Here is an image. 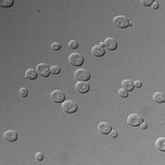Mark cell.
I'll use <instances>...</instances> for the list:
<instances>
[{"mask_svg":"<svg viewBox=\"0 0 165 165\" xmlns=\"http://www.w3.org/2000/svg\"><path fill=\"white\" fill-rule=\"evenodd\" d=\"M134 85H135V87H137V88H141V87L142 86V83H141V81H136V82L134 83Z\"/></svg>","mask_w":165,"mask_h":165,"instance_id":"484cf974","label":"cell"},{"mask_svg":"<svg viewBox=\"0 0 165 165\" xmlns=\"http://www.w3.org/2000/svg\"><path fill=\"white\" fill-rule=\"evenodd\" d=\"M38 72L35 69H28L25 73V78L28 80H35L38 77Z\"/></svg>","mask_w":165,"mask_h":165,"instance_id":"5bb4252c","label":"cell"},{"mask_svg":"<svg viewBox=\"0 0 165 165\" xmlns=\"http://www.w3.org/2000/svg\"><path fill=\"white\" fill-rule=\"evenodd\" d=\"M134 87H135L134 82L131 81V80H124V81L122 82V88L125 89V90L128 91V92L133 91V90H134Z\"/></svg>","mask_w":165,"mask_h":165,"instance_id":"4fadbf2b","label":"cell"},{"mask_svg":"<svg viewBox=\"0 0 165 165\" xmlns=\"http://www.w3.org/2000/svg\"><path fill=\"white\" fill-rule=\"evenodd\" d=\"M153 100L154 102L158 103V104H163L165 102V96L164 94L157 92L153 94Z\"/></svg>","mask_w":165,"mask_h":165,"instance_id":"9a60e30c","label":"cell"},{"mask_svg":"<svg viewBox=\"0 0 165 165\" xmlns=\"http://www.w3.org/2000/svg\"><path fill=\"white\" fill-rule=\"evenodd\" d=\"M141 4H142L143 6H152V5L153 4L154 0H141Z\"/></svg>","mask_w":165,"mask_h":165,"instance_id":"603a6c76","label":"cell"},{"mask_svg":"<svg viewBox=\"0 0 165 165\" xmlns=\"http://www.w3.org/2000/svg\"><path fill=\"white\" fill-rule=\"evenodd\" d=\"M105 45H106V48L109 51H115L118 48V42L113 38H107L105 40Z\"/></svg>","mask_w":165,"mask_h":165,"instance_id":"8fae6325","label":"cell"},{"mask_svg":"<svg viewBox=\"0 0 165 165\" xmlns=\"http://www.w3.org/2000/svg\"><path fill=\"white\" fill-rule=\"evenodd\" d=\"M69 62L72 66H74V67H79V66H82L83 63L84 62V56L81 54V53H78V52H73V53H71L69 55Z\"/></svg>","mask_w":165,"mask_h":165,"instance_id":"6da1fadb","label":"cell"},{"mask_svg":"<svg viewBox=\"0 0 165 165\" xmlns=\"http://www.w3.org/2000/svg\"><path fill=\"white\" fill-rule=\"evenodd\" d=\"M118 96L119 97H122V98H127L129 96V92L126 91L125 89H119L118 90Z\"/></svg>","mask_w":165,"mask_h":165,"instance_id":"ac0fdd59","label":"cell"},{"mask_svg":"<svg viewBox=\"0 0 165 165\" xmlns=\"http://www.w3.org/2000/svg\"><path fill=\"white\" fill-rule=\"evenodd\" d=\"M51 99L57 104L63 103L65 101V94L61 90H55L51 94Z\"/></svg>","mask_w":165,"mask_h":165,"instance_id":"8992f818","label":"cell"},{"mask_svg":"<svg viewBox=\"0 0 165 165\" xmlns=\"http://www.w3.org/2000/svg\"><path fill=\"white\" fill-rule=\"evenodd\" d=\"M69 47L72 50H75V49H77L79 47V43L76 40H70L69 41Z\"/></svg>","mask_w":165,"mask_h":165,"instance_id":"d6986e66","label":"cell"},{"mask_svg":"<svg viewBox=\"0 0 165 165\" xmlns=\"http://www.w3.org/2000/svg\"><path fill=\"white\" fill-rule=\"evenodd\" d=\"M28 90L26 89V88H21L20 90H19V95H20V96L21 97H23V98H25V97H27L28 96Z\"/></svg>","mask_w":165,"mask_h":165,"instance_id":"7402d4cb","label":"cell"},{"mask_svg":"<svg viewBox=\"0 0 165 165\" xmlns=\"http://www.w3.org/2000/svg\"><path fill=\"white\" fill-rule=\"evenodd\" d=\"M35 159L38 161V162H42L43 159H44V156L41 152H37L36 155H35Z\"/></svg>","mask_w":165,"mask_h":165,"instance_id":"cb8c5ba5","label":"cell"},{"mask_svg":"<svg viewBox=\"0 0 165 165\" xmlns=\"http://www.w3.org/2000/svg\"><path fill=\"white\" fill-rule=\"evenodd\" d=\"M61 73V68L59 66H52L51 67V73L52 74H59Z\"/></svg>","mask_w":165,"mask_h":165,"instance_id":"44dd1931","label":"cell"},{"mask_svg":"<svg viewBox=\"0 0 165 165\" xmlns=\"http://www.w3.org/2000/svg\"><path fill=\"white\" fill-rule=\"evenodd\" d=\"M155 146L156 148L160 151V152H165V138H159L157 141H156V143H155Z\"/></svg>","mask_w":165,"mask_h":165,"instance_id":"2e32d148","label":"cell"},{"mask_svg":"<svg viewBox=\"0 0 165 165\" xmlns=\"http://www.w3.org/2000/svg\"><path fill=\"white\" fill-rule=\"evenodd\" d=\"M112 130V127L107 122H100L98 124V131L102 135H109Z\"/></svg>","mask_w":165,"mask_h":165,"instance_id":"9c48e42d","label":"cell"},{"mask_svg":"<svg viewBox=\"0 0 165 165\" xmlns=\"http://www.w3.org/2000/svg\"><path fill=\"white\" fill-rule=\"evenodd\" d=\"M92 53L95 57H102L105 55V48H102L100 45H96L92 48Z\"/></svg>","mask_w":165,"mask_h":165,"instance_id":"7c38bea8","label":"cell"},{"mask_svg":"<svg viewBox=\"0 0 165 165\" xmlns=\"http://www.w3.org/2000/svg\"><path fill=\"white\" fill-rule=\"evenodd\" d=\"M99 45H100V46H101L102 48H105V47H106V45H105V42H101V43H100Z\"/></svg>","mask_w":165,"mask_h":165,"instance_id":"f1b7e54d","label":"cell"},{"mask_svg":"<svg viewBox=\"0 0 165 165\" xmlns=\"http://www.w3.org/2000/svg\"><path fill=\"white\" fill-rule=\"evenodd\" d=\"M61 49H62V44H61V43H59V42H53V43L51 44V50H52V51H60Z\"/></svg>","mask_w":165,"mask_h":165,"instance_id":"ffe728a7","label":"cell"},{"mask_svg":"<svg viewBox=\"0 0 165 165\" xmlns=\"http://www.w3.org/2000/svg\"><path fill=\"white\" fill-rule=\"evenodd\" d=\"M13 4H14V0H5V1H1L0 6L1 7H10L13 6Z\"/></svg>","mask_w":165,"mask_h":165,"instance_id":"e0dca14e","label":"cell"},{"mask_svg":"<svg viewBox=\"0 0 165 165\" xmlns=\"http://www.w3.org/2000/svg\"><path fill=\"white\" fill-rule=\"evenodd\" d=\"M109 136H110V138L111 139H116L117 137H118V132L116 131V130H111V132L109 133Z\"/></svg>","mask_w":165,"mask_h":165,"instance_id":"d4e9b609","label":"cell"},{"mask_svg":"<svg viewBox=\"0 0 165 165\" xmlns=\"http://www.w3.org/2000/svg\"><path fill=\"white\" fill-rule=\"evenodd\" d=\"M62 110L63 112H65L66 114H73L77 111L78 109V106L75 102L72 101V100H66L62 103Z\"/></svg>","mask_w":165,"mask_h":165,"instance_id":"7a4b0ae2","label":"cell"},{"mask_svg":"<svg viewBox=\"0 0 165 165\" xmlns=\"http://www.w3.org/2000/svg\"><path fill=\"white\" fill-rule=\"evenodd\" d=\"M74 77L78 82H88L91 78V74L85 69H78L74 73Z\"/></svg>","mask_w":165,"mask_h":165,"instance_id":"3957f363","label":"cell"},{"mask_svg":"<svg viewBox=\"0 0 165 165\" xmlns=\"http://www.w3.org/2000/svg\"><path fill=\"white\" fill-rule=\"evenodd\" d=\"M152 8H153V9H158V8H159V6H159V3H158V2H156V1H154V2H153V4H152Z\"/></svg>","mask_w":165,"mask_h":165,"instance_id":"4316f807","label":"cell"},{"mask_svg":"<svg viewBox=\"0 0 165 165\" xmlns=\"http://www.w3.org/2000/svg\"><path fill=\"white\" fill-rule=\"evenodd\" d=\"M4 139L6 141L14 142L17 140V132L15 130H7L4 133Z\"/></svg>","mask_w":165,"mask_h":165,"instance_id":"30bf717a","label":"cell"},{"mask_svg":"<svg viewBox=\"0 0 165 165\" xmlns=\"http://www.w3.org/2000/svg\"><path fill=\"white\" fill-rule=\"evenodd\" d=\"M75 88L80 94H86L90 91V84L87 82H78L75 84Z\"/></svg>","mask_w":165,"mask_h":165,"instance_id":"ba28073f","label":"cell"},{"mask_svg":"<svg viewBox=\"0 0 165 165\" xmlns=\"http://www.w3.org/2000/svg\"><path fill=\"white\" fill-rule=\"evenodd\" d=\"M113 23L119 28H126L129 27V20L127 17L124 16H118L116 17H114L113 19Z\"/></svg>","mask_w":165,"mask_h":165,"instance_id":"5b68a950","label":"cell"},{"mask_svg":"<svg viewBox=\"0 0 165 165\" xmlns=\"http://www.w3.org/2000/svg\"><path fill=\"white\" fill-rule=\"evenodd\" d=\"M144 122V118L138 114H131L128 118V124L131 127H140Z\"/></svg>","mask_w":165,"mask_h":165,"instance_id":"277c9868","label":"cell"},{"mask_svg":"<svg viewBox=\"0 0 165 165\" xmlns=\"http://www.w3.org/2000/svg\"><path fill=\"white\" fill-rule=\"evenodd\" d=\"M37 72L39 75L42 77H48L51 73V67L46 63H39L37 66Z\"/></svg>","mask_w":165,"mask_h":165,"instance_id":"52a82bcc","label":"cell"},{"mask_svg":"<svg viewBox=\"0 0 165 165\" xmlns=\"http://www.w3.org/2000/svg\"><path fill=\"white\" fill-rule=\"evenodd\" d=\"M142 129H147V128H148V125H147V123H145V122H143L141 126H140Z\"/></svg>","mask_w":165,"mask_h":165,"instance_id":"83f0119b","label":"cell"}]
</instances>
